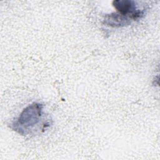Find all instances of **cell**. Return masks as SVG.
Segmentation results:
<instances>
[{"instance_id":"obj_1","label":"cell","mask_w":160,"mask_h":160,"mask_svg":"<svg viewBox=\"0 0 160 160\" xmlns=\"http://www.w3.org/2000/svg\"><path fill=\"white\" fill-rule=\"evenodd\" d=\"M44 105L34 102L25 108L11 124V129L22 136L33 131L42 119Z\"/></svg>"},{"instance_id":"obj_2","label":"cell","mask_w":160,"mask_h":160,"mask_svg":"<svg viewBox=\"0 0 160 160\" xmlns=\"http://www.w3.org/2000/svg\"><path fill=\"white\" fill-rule=\"evenodd\" d=\"M138 5L137 2L133 0H114L112 1V6L116 9L117 12L132 21L141 19L145 15L146 9H140Z\"/></svg>"},{"instance_id":"obj_3","label":"cell","mask_w":160,"mask_h":160,"mask_svg":"<svg viewBox=\"0 0 160 160\" xmlns=\"http://www.w3.org/2000/svg\"><path fill=\"white\" fill-rule=\"evenodd\" d=\"M132 21L129 18L116 12H112L106 14L104 17L103 23L106 26L112 28H121L128 26Z\"/></svg>"}]
</instances>
